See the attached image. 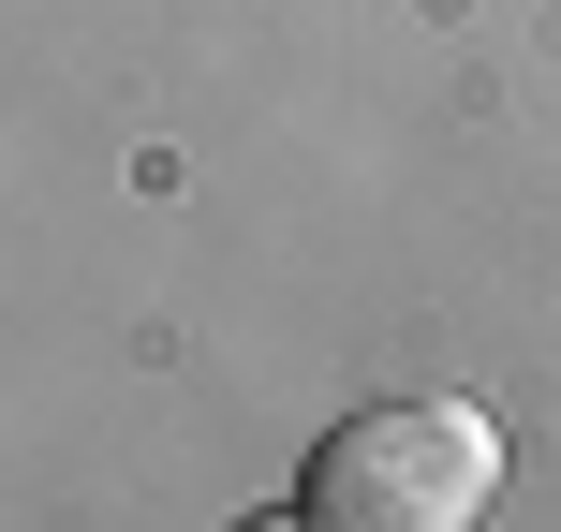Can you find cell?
<instances>
[{
	"label": "cell",
	"instance_id": "obj_1",
	"mask_svg": "<svg viewBox=\"0 0 561 532\" xmlns=\"http://www.w3.org/2000/svg\"><path fill=\"white\" fill-rule=\"evenodd\" d=\"M503 488V429L473 399H369L310 444L296 518L310 532H473Z\"/></svg>",
	"mask_w": 561,
	"mask_h": 532
},
{
	"label": "cell",
	"instance_id": "obj_2",
	"mask_svg": "<svg viewBox=\"0 0 561 532\" xmlns=\"http://www.w3.org/2000/svg\"><path fill=\"white\" fill-rule=\"evenodd\" d=\"M266 532H310V518H266Z\"/></svg>",
	"mask_w": 561,
	"mask_h": 532
}]
</instances>
